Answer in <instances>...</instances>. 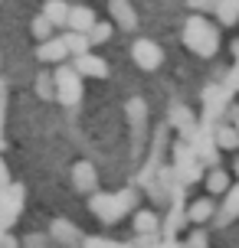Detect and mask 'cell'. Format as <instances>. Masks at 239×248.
I'll return each instance as SVG.
<instances>
[{"mask_svg":"<svg viewBox=\"0 0 239 248\" xmlns=\"http://www.w3.org/2000/svg\"><path fill=\"white\" fill-rule=\"evenodd\" d=\"M135 202H138V196L131 189H121V193H95V196L88 199V206L99 216V222H108V225L121 222V216L128 209H135Z\"/></svg>","mask_w":239,"mask_h":248,"instance_id":"1","label":"cell"},{"mask_svg":"<svg viewBox=\"0 0 239 248\" xmlns=\"http://www.w3.org/2000/svg\"><path fill=\"white\" fill-rule=\"evenodd\" d=\"M184 46L193 49L197 56H213L220 49V33L203 16H190L187 23H184Z\"/></svg>","mask_w":239,"mask_h":248,"instance_id":"2","label":"cell"},{"mask_svg":"<svg viewBox=\"0 0 239 248\" xmlns=\"http://www.w3.org/2000/svg\"><path fill=\"white\" fill-rule=\"evenodd\" d=\"M200 176H203V167L193 157V147L190 144H177L174 147V180L190 186V183H197Z\"/></svg>","mask_w":239,"mask_h":248,"instance_id":"3","label":"cell"},{"mask_svg":"<svg viewBox=\"0 0 239 248\" xmlns=\"http://www.w3.org/2000/svg\"><path fill=\"white\" fill-rule=\"evenodd\" d=\"M52 85H56V95H59L63 105H76V101H82V78H79V72L72 69V65H59Z\"/></svg>","mask_w":239,"mask_h":248,"instance_id":"4","label":"cell"},{"mask_svg":"<svg viewBox=\"0 0 239 248\" xmlns=\"http://www.w3.org/2000/svg\"><path fill=\"white\" fill-rule=\"evenodd\" d=\"M190 147H193V157H197L200 167H220V147H216L213 134L197 131V137L190 140Z\"/></svg>","mask_w":239,"mask_h":248,"instance_id":"5","label":"cell"},{"mask_svg":"<svg viewBox=\"0 0 239 248\" xmlns=\"http://www.w3.org/2000/svg\"><path fill=\"white\" fill-rule=\"evenodd\" d=\"M131 59L138 62L141 69H157L164 62V49L154 39H135L131 43Z\"/></svg>","mask_w":239,"mask_h":248,"instance_id":"6","label":"cell"},{"mask_svg":"<svg viewBox=\"0 0 239 248\" xmlns=\"http://www.w3.org/2000/svg\"><path fill=\"white\" fill-rule=\"evenodd\" d=\"M50 242H56V245H63V248H79V242H82V232H79V229L69 222V219H52Z\"/></svg>","mask_w":239,"mask_h":248,"instance_id":"7","label":"cell"},{"mask_svg":"<svg viewBox=\"0 0 239 248\" xmlns=\"http://www.w3.org/2000/svg\"><path fill=\"white\" fill-rule=\"evenodd\" d=\"M99 23V20H95V10H92V7H85V3H79V7H69V30H72V33H82V36H88V30H92V26Z\"/></svg>","mask_w":239,"mask_h":248,"instance_id":"8","label":"cell"},{"mask_svg":"<svg viewBox=\"0 0 239 248\" xmlns=\"http://www.w3.org/2000/svg\"><path fill=\"white\" fill-rule=\"evenodd\" d=\"M171 127H177L180 134L187 137V144L197 137V121H193V111H190V108H184V105H174V108H171Z\"/></svg>","mask_w":239,"mask_h":248,"instance_id":"9","label":"cell"},{"mask_svg":"<svg viewBox=\"0 0 239 248\" xmlns=\"http://www.w3.org/2000/svg\"><path fill=\"white\" fill-rule=\"evenodd\" d=\"M95 183H99V176H95V167H92V163L82 160V163L72 167V186H76L79 193H92Z\"/></svg>","mask_w":239,"mask_h":248,"instance_id":"10","label":"cell"},{"mask_svg":"<svg viewBox=\"0 0 239 248\" xmlns=\"http://www.w3.org/2000/svg\"><path fill=\"white\" fill-rule=\"evenodd\" d=\"M72 69L79 72V78H82V75H92V78H105V75H108V65H105V59L92 56V52H88V56H79Z\"/></svg>","mask_w":239,"mask_h":248,"instance_id":"11","label":"cell"},{"mask_svg":"<svg viewBox=\"0 0 239 248\" xmlns=\"http://www.w3.org/2000/svg\"><path fill=\"white\" fill-rule=\"evenodd\" d=\"M236 216H239V186L226 193V202H223V209L216 212V225H226V222H233Z\"/></svg>","mask_w":239,"mask_h":248,"instance_id":"12","label":"cell"},{"mask_svg":"<svg viewBox=\"0 0 239 248\" xmlns=\"http://www.w3.org/2000/svg\"><path fill=\"white\" fill-rule=\"evenodd\" d=\"M108 10H112V16L118 20V26H121V30H135V26H138V13L131 10L128 3H121V0H115V3L108 7Z\"/></svg>","mask_w":239,"mask_h":248,"instance_id":"13","label":"cell"},{"mask_svg":"<svg viewBox=\"0 0 239 248\" xmlns=\"http://www.w3.org/2000/svg\"><path fill=\"white\" fill-rule=\"evenodd\" d=\"M210 216H216V206H213V199H210V196L197 199V202L187 209V219H190V222H206Z\"/></svg>","mask_w":239,"mask_h":248,"instance_id":"14","label":"cell"},{"mask_svg":"<svg viewBox=\"0 0 239 248\" xmlns=\"http://www.w3.org/2000/svg\"><path fill=\"white\" fill-rule=\"evenodd\" d=\"M43 16H46L52 26L69 23V3H63V0H50V3L43 7Z\"/></svg>","mask_w":239,"mask_h":248,"instance_id":"15","label":"cell"},{"mask_svg":"<svg viewBox=\"0 0 239 248\" xmlns=\"http://www.w3.org/2000/svg\"><path fill=\"white\" fill-rule=\"evenodd\" d=\"M157 225H161V219H157L154 212H148V209L135 212V229H138L141 238H144V235H157Z\"/></svg>","mask_w":239,"mask_h":248,"instance_id":"16","label":"cell"},{"mask_svg":"<svg viewBox=\"0 0 239 248\" xmlns=\"http://www.w3.org/2000/svg\"><path fill=\"white\" fill-rule=\"evenodd\" d=\"M39 62H63L69 52H66V46H63V39H50V43H43L39 46Z\"/></svg>","mask_w":239,"mask_h":248,"instance_id":"17","label":"cell"},{"mask_svg":"<svg viewBox=\"0 0 239 248\" xmlns=\"http://www.w3.org/2000/svg\"><path fill=\"white\" fill-rule=\"evenodd\" d=\"M213 140H216V147L236 150L239 147V131H236V127H229V124H220V127L213 131Z\"/></svg>","mask_w":239,"mask_h":248,"instance_id":"18","label":"cell"},{"mask_svg":"<svg viewBox=\"0 0 239 248\" xmlns=\"http://www.w3.org/2000/svg\"><path fill=\"white\" fill-rule=\"evenodd\" d=\"M63 39V46H66V52H72V56H88V46H92V43H88V36H82V33H69V36H59Z\"/></svg>","mask_w":239,"mask_h":248,"instance_id":"19","label":"cell"},{"mask_svg":"<svg viewBox=\"0 0 239 248\" xmlns=\"http://www.w3.org/2000/svg\"><path fill=\"white\" fill-rule=\"evenodd\" d=\"M144 101L141 98H131L128 101V118H131V124H135V137H141V131H144Z\"/></svg>","mask_w":239,"mask_h":248,"instance_id":"20","label":"cell"},{"mask_svg":"<svg viewBox=\"0 0 239 248\" xmlns=\"http://www.w3.org/2000/svg\"><path fill=\"white\" fill-rule=\"evenodd\" d=\"M206 193H229L226 170H210V173H206Z\"/></svg>","mask_w":239,"mask_h":248,"instance_id":"21","label":"cell"},{"mask_svg":"<svg viewBox=\"0 0 239 248\" xmlns=\"http://www.w3.org/2000/svg\"><path fill=\"white\" fill-rule=\"evenodd\" d=\"M112 39V23H95L88 30V43H108Z\"/></svg>","mask_w":239,"mask_h":248,"instance_id":"22","label":"cell"},{"mask_svg":"<svg viewBox=\"0 0 239 248\" xmlns=\"http://www.w3.org/2000/svg\"><path fill=\"white\" fill-rule=\"evenodd\" d=\"M33 36H39L43 43L52 39V23L46 20V16H36V20H33Z\"/></svg>","mask_w":239,"mask_h":248,"instance_id":"23","label":"cell"},{"mask_svg":"<svg viewBox=\"0 0 239 248\" xmlns=\"http://www.w3.org/2000/svg\"><path fill=\"white\" fill-rule=\"evenodd\" d=\"M36 92H39V98H52V95H56V85H52V75L50 72H43L36 78Z\"/></svg>","mask_w":239,"mask_h":248,"instance_id":"24","label":"cell"},{"mask_svg":"<svg viewBox=\"0 0 239 248\" xmlns=\"http://www.w3.org/2000/svg\"><path fill=\"white\" fill-rule=\"evenodd\" d=\"M216 13H220V20H223V23H236L239 7H236V3H216Z\"/></svg>","mask_w":239,"mask_h":248,"instance_id":"25","label":"cell"},{"mask_svg":"<svg viewBox=\"0 0 239 248\" xmlns=\"http://www.w3.org/2000/svg\"><path fill=\"white\" fill-rule=\"evenodd\" d=\"M82 248H135V245H121V242H105V238H85Z\"/></svg>","mask_w":239,"mask_h":248,"instance_id":"26","label":"cell"},{"mask_svg":"<svg viewBox=\"0 0 239 248\" xmlns=\"http://www.w3.org/2000/svg\"><path fill=\"white\" fill-rule=\"evenodd\" d=\"M46 242H50V235H39V232H33V235L23 238V248H46Z\"/></svg>","mask_w":239,"mask_h":248,"instance_id":"27","label":"cell"},{"mask_svg":"<svg viewBox=\"0 0 239 248\" xmlns=\"http://www.w3.org/2000/svg\"><path fill=\"white\" fill-rule=\"evenodd\" d=\"M187 248H206V235H203V232H193V235L187 238Z\"/></svg>","mask_w":239,"mask_h":248,"instance_id":"28","label":"cell"},{"mask_svg":"<svg viewBox=\"0 0 239 248\" xmlns=\"http://www.w3.org/2000/svg\"><path fill=\"white\" fill-rule=\"evenodd\" d=\"M0 248H17V242H13L10 235H3V238H0Z\"/></svg>","mask_w":239,"mask_h":248,"instance_id":"29","label":"cell"},{"mask_svg":"<svg viewBox=\"0 0 239 248\" xmlns=\"http://www.w3.org/2000/svg\"><path fill=\"white\" fill-rule=\"evenodd\" d=\"M233 85H239V69H233Z\"/></svg>","mask_w":239,"mask_h":248,"instance_id":"30","label":"cell"},{"mask_svg":"<svg viewBox=\"0 0 239 248\" xmlns=\"http://www.w3.org/2000/svg\"><path fill=\"white\" fill-rule=\"evenodd\" d=\"M233 118H236V131H239V111H236V114H233Z\"/></svg>","mask_w":239,"mask_h":248,"instance_id":"31","label":"cell"},{"mask_svg":"<svg viewBox=\"0 0 239 248\" xmlns=\"http://www.w3.org/2000/svg\"><path fill=\"white\" fill-rule=\"evenodd\" d=\"M236 176H239V160H236Z\"/></svg>","mask_w":239,"mask_h":248,"instance_id":"32","label":"cell"},{"mask_svg":"<svg viewBox=\"0 0 239 248\" xmlns=\"http://www.w3.org/2000/svg\"><path fill=\"white\" fill-rule=\"evenodd\" d=\"M0 88H3V82H0Z\"/></svg>","mask_w":239,"mask_h":248,"instance_id":"33","label":"cell"}]
</instances>
